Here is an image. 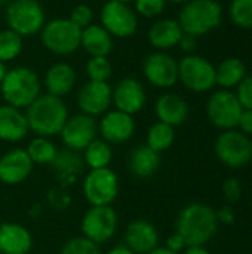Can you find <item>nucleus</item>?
<instances>
[{
  "label": "nucleus",
  "mask_w": 252,
  "mask_h": 254,
  "mask_svg": "<svg viewBox=\"0 0 252 254\" xmlns=\"http://www.w3.org/2000/svg\"><path fill=\"white\" fill-rule=\"evenodd\" d=\"M85 70L89 80L95 82H107L113 74V67L107 57H91Z\"/></svg>",
  "instance_id": "nucleus-33"
},
{
  "label": "nucleus",
  "mask_w": 252,
  "mask_h": 254,
  "mask_svg": "<svg viewBox=\"0 0 252 254\" xmlns=\"http://www.w3.org/2000/svg\"><path fill=\"white\" fill-rule=\"evenodd\" d=\"M27 153L31 159V162L36 165H52L58 155L56 146L48 138V137H34L28 146H27Z\"/></svg>",
  "instance_id": "nucleus-29"
},
{
  "label": "nucleus",
  "mask_w": 252,
  "mask_h": 254,
  "mask_svg": "<svg viewBox=\"0 0 252 254\" xmlns=\"http://www.w3.org/2000/svg\"><path fill=\"white\" fill-rule=\"evenodd\" d=\"M166 6V0H134V10L144 18L159 16Z\"/></svg>",
  "instance_id": "nucleus-36"
},
{
  "label": "nucleus",
  "mask_w": 252,
  "mask_h": 254,
  "mask_svg": "<svg viewBox=\"0 0 252 254\" xmlns=\"http://www.w3.org/2000/svg\"><path fill=\"white\" fill-rule=\"evenodd\" d=\"M128 167L135 177L149 179L160 167V153H157L147 144L135 146L128 156Z\"/></svg>",
  "instance_id": "nucleus-25"
},
{
  "label": "nucleus",
  "mask_w": 252,
  "mask_h": 254,
  "mask_svg": "<svg viewBox=\"0 0 252 254\" xmlns=\"http://www.w3.org/2000/svg\"><path fill=\"white\" fill-rule=\"evenodd\" d=\"M149 42L156 51L166 52L178 46V42L183 36V30L177 19L172 18H162L151 24L149 28Z\"/></svg>",
  "instance_id": "nucleus-24"
},
{
  "label": "nucleus",
  "mask_w": 252,
  "mask_h": 254,
  "mask_svg": "<svg viewBox=\"0 0 252 254\" xmlns=\"http://www.w3.org/2000/svg\"><path fill=\"white\" fill-rule=\"evenodd\" d=\"M0 254H1V253H0Z\"/></svg>",
  "instance_id": "nucleus-52"
},
{
  "label": "nucleus",
  "mask_w": 252,
  "mask_h": 254,
  "mask_svg": "<svg viewBox=\"0 0 252 254\" xmlns=\"http://www.w3.org/2000/svg\"><path fill=\"white\" fill-rule=\"evenodd\" d=\"M242 112L244 106L238 95L230 89H220L214 92L206 103V115L211 124L226 131L238 127Z\"/></svg>",
  "instance_id": "nucleus-11"
},
{
  "label": "nucleus",
  "mask_w": 252,
  "mask_h": 254,
  "mask_svg": "<svg viewBox=\"0 0 252 254\" xmlns=\"http://www.w3.org/2000/svg\"><path fill=\"white\" fill-rule=\"evenodd\" d=\"M4 3H9V0H0V6L4 4Z\"/></svg>",
  "instance_id": "nucleus-49"
},
{
  "label": "nucleus",
  "mask_w": 252,
  "mask_h": 254,
  "mask_svg": "<svg viewBox=\"0 0 252 254\" xmlns=\"http://www.w3.org/2000/svg\"><path fill=\"white\" fill-rule=\"evenodd\" d=\"M59 254H102L98 244L92 243L91 240L82 237L70 238L61 247Z\"/></svg>",
  "instance_id": "nucleus-35"
},
{
  "label": "nucleus",
  "mask_w": 252,
  "mask_h": 254,
  "mask_svg": "<svg viewBox=\"0 0 252 254\" xmlns=\"http://www.w3.org/2000/svg\"><path fill=\"white\" fill-rule=\"evenodd\" d=\"M241 104L244 106V109H250L252 110V74L247 76L238 86V92H236Z\"/></svg>",
  "instance_id": "nucleus-38"
},
{
  "label": "nucleus",
  "mask_w": 252,
  "mask_h": 254,
  "mask_svg": "<svg viewBox=\"0 0 252 254\" xmlns=\"http://www.w3.org/2000/svg\"><path fill=\"white\" fill-rule=\"evenodd\" d=\"M183 254H209V252L203 249V246H193V247H187V250Z\"/></svg>",
  "instance_id": "nucleus-44"
},
{
  "label": "nucleus",
  "mask_w": 252,
  "mask_h": 254,
  "mask_svg": "<svg viewBox=\"0 0 252 254\" xmlns=\"http://www.w3.org/2000/svg\"><path fill=\"white\" fill-rule=\"evenodd\" d=\"M111 92L113 88L108 82L88 80L77 94V106L80 113L91 118L102 116L111 106Z\"/></svg>",
  "instance_id": "nucleus-15"
},
{
  "label": "nucleus",
  "mask_w": 252,
  "mask_h": 254,
  "mask_svg": "<svg viewBox=\"0 0 252 254\" xmlns=\"http://www.w3.org/2000/svg\"><path fill=\"white\" fill-rule=\"evenodd\" d=\"M229 15L235 25L252 28V0H232Z\"/></svg>",
  "instance_id": "nucleus-34"
},
{
  "label": "nucleus",
  "mask_w": 252,
  "mask_h": 254,
  "mask_svg": "<svg viewBox=\"0 0 252 254\" xmlns=\"http://www.w3.org/2000/svg\"><path fill=\"white\" fill-rule=\"evenodd\" d=\"M4 19L7 28L21 37H33L43 28L46 15L39 0H9Z\"/></svg>",
  "instance_id": "nucleus-5"
},
{
  "label": "nucleus",
  "mask_w": 252,
  "mask_h": 254,
  "mask_svg": "<svg viewBox=\"0 0 252 254\" xmlns=\"http://www.w3.org/2000/svg\"><path fill=\"white\" fill-rule=\"evenodd\" d=\"M218 222L224 223V225H233L235 222V213L230 207H223L220 211H215Z\"/></svg>",
  "instance_id": "nucleus-43"
},
{
  "label": "nucleus",
  "mask_w": 252,
  "mask_h": 254,
  "mask_svg": "<svg viewBox=\"0 0 252 254\" xmlns=\"http://www.w3.org/2000/svg\"><path fill=\"white\" fill-rule=\"evenodd\" d=\"M251 158H252V149H251Z\"/></svg>",
  "instance_id": "nucleus-51"
},
{
  "label": "nucleus",
  "mask_w": 252,
  "mask_h": 254,
  "mask_svg": "<svg viewBox=\"0 0 252 254\" xmlns=\"http://www.w3.org/2000/svg\"><path fill=\"white\" fill-rule=\"evenodd\" d=\"M166 1H171V3H175V4H184V3H187L189 0H166Z\"/></svg>",
  "instance_id": "nucleus-48"
},
{
  "label": "nucleus",
  "mask_w": 252,
  "mask_h": 254,
  "mask_svg": "<svg viewBox=\"0 0 252 254\" xmlns=\"http://www.w3.org/2000/svg\"><path fill=\"white\" fill-rule=\"evenodd\" d=\"M178 80L193 92H206L215 86L214 64L196 54H189L178 61Z\"/></svg>",
  "instance_id": "nucleus-7"
},
{
  "label": "nucleus",
  "mask_w": 252,
  "mask_h": 254,
  "mask_svg": "<svg viewBox=\"0 0 252 254\" xmlns=\"http://www.w3.org/2000/svg\"><path fill=\"white\" fill-rule=\"evenodd\" d=\"M149 254H180V253H174V252L168 250L166 247H156L153 252H150Z\"/></svg>",
  "instance_id": "nucleus-46"
},
{
  "label": "nucleus",
  "mask_w": 252,
  "mask_h": 254,
  "mask_svg": "<svg viewBox=\"0 0 252 254\" xmlns=\"http://www.w3.org/2000/svg\"><path fill=\"white\" fill-rule=\"evenodd\" d=\"M25 118L28 128L39 137L58 135L68 119V109L62 98L40 94L27 109Z\"/></svg>",
  "instance_id": "nucleus-2"
},
{
  "label": "nucleus",
  "mask_w": 252,
  "mask_h": 254,
  "mask_svg": "<svg viewBox=\"0 0 252 254\" xmlns=\"http://www.w3.org/2000/svg\"><path fill=\"white\" fill-rule=\"evenodd\" d=\"M143 74L156 88H171L178 82V61L168 52H151L143 63Z\"/></svg>",
  "instance_id": "nucleus-12"
},
{
  "label": "nucleus",
  "mask_w": 252,
  "mask_h": 254,
  "mask_svg": "<svg viewBox=\"0 0 252 254\" xmlns=\"http://www.w3.org/2000/svg\"><path fill=\"white\" fill-rule=\"evenodd\" d=\"M82 189L91 207L111 205L119 195V177L111 168L89 170Z\"/></svg>",
  "instance_id": "nucleus-9"
},
{
  "label": "nucleus",
  "mask_w": 252,
  "mask_h": 254,
  "mask_svg": "<svg viewBox=\"0 0 252 254\" xmlns=\"http://www.w3.org/2000/svg\"><path fill=\"white\" fill-rule=\"evenodd\" d=\"M42 82L39 74L25 65L7 68L6 76L0 83V94L4 104L16 109H27L39 95Z\"/></svg>",
  "instance_id": "nucleus-3"
},
{
  "label": "nucleus",
  "mask_w": 252,
  "mask_h": 254,
  "mask_svg": "<svg viewBox=\"0 0 252 254\" xmlns=\"http://www.w3.org/2000/svg\"><path fill=\"white\" fill-rule=\"evenodd\" d=\"M33 162L25 149H12L0 158V183L15 186L22 183L33 171Z\"/></svg>",
  "instance_id": "nucleus-18"
},
{
  "label": "nucleus",
  "mask_w": 252,
  "mask_h": 254,
  "mask_svg": "<svg viewBox=\"0 0 252 254\" xmlns=\"http://www.w3.org/2000/svg\"><path fill=\"white\" fill-rule=\"evenodd\" d=\"M68 19L77 25L79 28H86L88 25L92 24L94 21V10L91 6L82 3V4H76L71 10H70V15H68Z\"/></svg>",
  "instance_id": "nucleus-37"
},
{
  "label": "nucleus",
  "mask_w": 252,
  "mask_h": 254,
  "mask_svg": "<svg viewBox=\"0 0 252 254\" xmlns=\"http://www.w3.org/2000/svg\"><path fill=\"white\" fill-rule=\"evenodd\" d=\"M31 247L33 237L25 226L12 222L0 225V253L28 254Z\"/></svg>",
  "instance_id": "nucleus-22"
},
{
  "label": "nucleus",
  "mask_w": 252,
  "mask_h": 254,
  "mask_svg": "<svg viewBox=\"0 0 252 254\" xmlns=\"http://www.w3.org/2000/svg\"><path fill=\"white\" fill-rule=\"evenodd\" d=\"M177 21L183 33L201 37L220 27L223 7L217 0H189L183 4Z\"/></svg>",
  "instance_id": "nucleus-4"
},
{
  "label": "nucleus",
  "mask_w": 252,
  "mask_h": 254,
  "mask_svg": "<svg viewBox=\"0 0 252 254\" xmlns=\"http://www.w3.org/2000/svg\"><path fill=\"white\" fill-rule=\"evenodd\" d=\"M6 73H7V67H6L4 63L0 61V83H1V80H3V77L6 76Z\"/></svg>",
  "instance_id": "nucleus-47"
},
{
  "label": "nucleus",
  "mask_w": 252,
  "mask_h": 254,
  "mask_svg": "<svg viewBox=\"0 0 252 254\" xmlns=\"http://www.w3.org/2000/svg\"><path fill=\"white\" fill-rule=\"evenodd\" d=\"M101 25L108 31L111 37L128 39L137 33L138 16L129 3L107 0L100 12Z\"/></svg>",
  "instance_id": "nucleus-10"
},
{
  "label": "nucleus",
  "mask_w": 252,
  "mask_h": 254,
  "mask_svg": "<svg viewBox=\"0 0 252 254\" xmlns=\"http://www.w3.org/2000/svg\"><path fill=\"white\" fill-rule=\"evenodd\" d=\"M105 254H134L128 247L125 246H114L113 249H110Z\"/></svg>",
  "instance_id": "nucleus-45"
},
{
  "label": "nucleus",
  "mask_w": 252,
  "mask_h": 254,
  "mask_svg": "<svg viewBox=\"0 0 252 254\" xmlns=\"http://www.w3.org/2000/svg\"><path fill=\"white\" fill-rule=\"evenodd\" d=\"M178 46L183 52L186 54H192L196 46H198V37L192 36V34H187V33H183L180 42H178Z\"/></svg>",
  "instance_id": "nucleus-40"
},
{
  "label": "nucleus",
  "mask_w": 252,
  "mask_h": 254,
  "mask_svg": "<svg viewBox=\"0 0 252 254\" xmlns=\"http://www.w3.org/2000/svg\"><path fill=\"white\" fill-rule=\"evenodd\" d=\"M80 48H83L89 57H108L113 49V37L101 24H91L82 30Z\"/></svg>",
  "instance_id": "nucleus-26"
},
{
  "label": "nucleus",
  "mask_w": 252,
  "mask_h": 254,
  "mask_svg": "<svg viewBox=\"0 0 252 254\" xmlns=\"http://www.w3.org/2000/svg\"><path fill=\"white\" fill-rule=\"evenodd\" d=\"M223 193L226 196V199L233 204L236 202L239 198H241V193H242V186H241V182L238 179H227L223 185Z\"/></svg>",
  "instance_id": "nucleus-39"
},
{
  "label": "nucleus",
  "mask_w": 252,
  "mask_h": 254,
  "mask_svg": "<svg viewBox=\"0 0 252 254\" xmlns=\"http://www.w3.org/2000/svg\"><path fill=\"white\" fill-rule=\"evenodd\" d=\"M98 132L101 134V138L108 144L126 143L135 132L134 116L116 109L107 110L98 124Z\"/></svg>",
  "instance_id": "nucleus-16"
},
{
  "label": "nucleus",
  "mask_w": 252,
  "mask_h": 254,
  "mask_svg": "<svg viewBox=\"0 0 252 254\" xmlns=\"http://www.w3.org/2000/svg\"><path fill=\"white\" fill-rule=\"evenodd\" d=\"M154 113L159 122L168 124L175 128L187 121L189 104L181 95L174 94V92H166V94H162L156 100Z\"/></svg>",
  "instance_id": "nucleus-23"
},
{
  "label": "nucleus",
  "mask_w": 252,
  "mask_h": 254,
  "mask_svg": "<svg viewBox=\"0 0 252 254\" xmlns=\"http://www.w3.org/2000/svg\"><path fill=\"white\" fill-rule=\"evenodd\" d=\"M111 159H113L111 144H108L102 138H95L83 150V161H85V165L89 170L108 168Z\"/></svg>",
  "instance_id": "nucleus-28"
},
{
  "label": "nucleus",
  "mask_w": 252,
  "mask_h": 254,
  "mask_svg": "<svg viewBox=\"0 0 252 254\" xmlns=\"http://www.w3.org/2000/svg\"><path fill=\"white\" fill-rule=\"evenodd\" d=\"M97 134L98 124L95 122V118H91L83 113L74 115L71 118L68 116L59 132L65 149L74 152H83L97 138Z\"/></svg>",
  "instance_id": "nucleus-13"
},
{
  "label": "nucleus",
  "mask_w": 252,
  "mask_h": 254,
  "mask_svg": "<svg viewBox=\"0 0 252 254\" xmlns=\"http://www.w3.org/2000/svg\"><path fill=\"white\" fill-rule=\"evenodd\" d=\"M52 165L61 174V177H68V176L80 173L85 167V161L79 155V152L64 149L61 152L58 150V155L55 161L52 162Z\"/></svg>",
  "instance_id": "nucleus-31"
},
{
  "label": "nucleus",
  "mask_w": 252,
  "mask_h": 254,
  "mask_svg": "<svg viewBox=\"0 0 252 254\" xmlns=\"http://www.w3.org/2000/svg\"><path fill=\"white\" fill-rule=\"evenodd\" d=\"M82 28L68 18H53L46 21L40 30V40L45 49L55 55H70L80 48Z\"/></svg>",
  "instance_id": "nucleus-6"
},
{
  "label": "nucleus",
  "mask_w": 252,
  "mask_h": 254,
  "mask_svg": "<svg viewBox=\"0 0 252 254\" xmlns=\"http://www.w3.org/2000/svg\"><path fill=\"white\" fill-rule=\"evenodd\" d=\"M28 122L21 109L9 104L0 106V140L6 143H18L28 134Z\"/></svg>",
  "instance_id": "nucleus-21"
},
{
  "label": "nucleus",
  "mask_w": 252,
  "mask_h": 254,
  "mask_svg": "<svg viewBox=\"0 0 252 254\" xmlns=\"http://www.w3.org/2000/svg\"><path fill=\"white\" fill-rule=\"evenodd\" d=\"M245 77L247 65L241 58H226L215 67V85L221 86L223 89L238 88Z\"/></svg>",
  "instance_id": "nucleus-27"
},
{
  "label": "nucleus",
  "mask_w": 252,
  "mask_h": 254,
  "mask_svg": "<svg viewBox=\"0 0 252 254\" xmlns=\"http://www.w3.org/2000/svg\"><path fill=\"white\" fill-rule=\"evenodd\" d=\"M119 217L111 205L91 207L82 217L80 231L85 238L101 246L108 243L117 231Z\"/></svg>",
  "instance_id": "nucleus-8"
},
{
  "label": "nucleus",
  "mask_w": 252,
  "mask_h": 254,
  "mask_svg": "<svg viewBox=\"0 0 252 254\" xmlns=\"http://www.w3.org/2000/svg\"><path fill=\"white\" fill-rule=\"evenodd\" d=\"M125 247L134 254H149L159 244L157 229L144 219H135L129 222L123 235Z\"/></svg>",
  "instance_id": "nucleus-19"
},
{
  "label": "nucleus",
  "mask_w": 252,
  "mask_h": 254,
  "mask_svg": "<svg viewBox=\"0 0 252 254\" xmlns=\"http://www.w3.org/2000/svg\"><path fill=\"white\" fill-rule=\"evenodd\" d=\"M218 219L215 211L201 202L184 207L175 222V234H178L187 247L205 246L217 232Z\"/></svg>",
  "instance_id": "nucleus-1"
},
{
  "label": "nucleus",
  "mask_w": 252,
  "mask_h": 254,
  "mask_svg": "<svg viewBox=\"0 0 252 254\" xmlns=\"http://www.w3.org/2000/svg\"><path fill=\"white\" fill-rule=\"evenodd\" d=\"M24 37H21L18 33L12 31L10 28L0 30V61L9 63L19 57L22 52V42Z\"/></svg>",
  "instance_id": "nucleus-32"
},
{
  "label": "nucleus",
  "mask_w": 252,
  "mask_h": 254,
  "mask_svg": "<svg viewBox=\"0 0 252 254\" xmlns=\"http://www.w3.org/2000/svg\"><path fill=\"white\" fill-rule=\"evenodd\" d=\"M76 70L68 63H55L52 64L43 77V86L46 94L62 98L68 95L76 85Z\"/></svg>",
  "instance_id": "nucleus-20"
},
{
  "label": "nucleus",
  "mask_w": 252,
  "mask_h": 254,
  "mask_svg": "<svg viewBox=\"0 0 252 254\" xmlns=\"http://www.w3.org/2000/svg\"><path fill=\"white\" fill-rule=\"evenodd\" d=\"M117 1H123V3H129V1H134V0H117Z\"/></svg>",
  "instance_id": "nucleus-50"
},
{
  "label": "nucleus",
  "mask_w": 252,
  "mask_h": 254,
  "mask_svg": "<svg viewBox=\"0 0 252 254\" xmlns=\"http://www.w3.org/2000/svg\"><path fill=\"white\" fill-rule=\"evenodd\" d=\"M238 127L242 129L244 134L252 135V110H250V109H244Z\"/></svg>",
  "instance_id": "nucleus-41"
},
{
  "label": "nucleus",
  "mask_w": 252,
  "mask_h": 254,
  "mask_svg": "<svg viewBox=\"0 0 252 254\" xmlns=\"http://www.w3.org/2000/svg\"><path fill=\"white\" fill-rule=\"evenodd\" d=\"M186 247H187V246H186L184 240H183L178 234L171 235V237L168 238V241H166V249L171 250V252H174V253H180V252L184 250Z\"/></svg>",
  "instance_id": "nucleus-42"
},
{
  "label": "nucleus",
  "mask_w": 252,
  "mask_h": 254,
  "mask_svg": "<svg viewBox=\"0 0 252 254\" xmlns=\"http://www.w3.org/2000/svg\"><path fill=\"white\" fill-rule=\"evenodd\" d=\"M252 143L244 132L227 129L215 141L218 159L229 167H242L251 159Z\"/></svg>",
  "instance_id": "nucleus-14"
},
{
  "label": "nucleus",
  "mask_w": 252,
  "mask_h": 254,
  "mask_svg": "<svg viewBox=\"0 0 252 254\" xmlns=\"http://www.w3.org/2000/svg\"><path fill=\"white\" fill-rule=\"evenodd\" d=\"M111 103L114 104L116 110H120L131 116L140 113L146 106L144 85L134 77H123L113 88Z\"/></svg>",
  "instance_id": "nucleus-17"
},
{
  "label": "nucleus",
  "mask_w": 252,
  "mask_h": 254,
  "mask_svg": "<svg viewBox=\"0 0 252 254\" xmlns=\"http://www.w3.org/2000/svg\"><path fill=\"white\" fill-rule=\"evenodd\" d=\"M175 140V129L174 127L163 124V122H154L149 131H147V146L156 150L157 153L168 150Z\"/></svg>",
  "instance_id": "nucleus-30"
}]
</instances>
